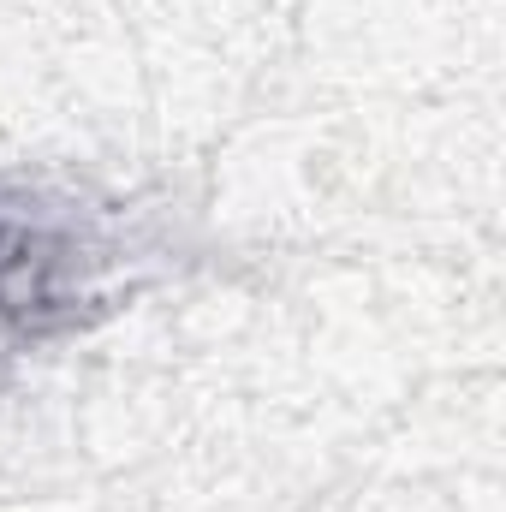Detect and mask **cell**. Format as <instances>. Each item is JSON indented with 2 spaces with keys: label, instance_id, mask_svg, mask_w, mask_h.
I'll use <instances>...</instances> for the list:
<instances>
[{
  "label": "cell",
  "instance_id": "obj_1",
  "mask_svg": "<svg viewBox=\"0 0 506 512\" xmlns=\"http://www.w3.org/2000/svg\"><path fill=\"white\" fill-rule=\"evenodd\" d=\"M126 239L72 191L0 179V364L120 310Z\"/></svg>",
  "mask_w": 506,
  "mask_h": 512
}]
</instances>
